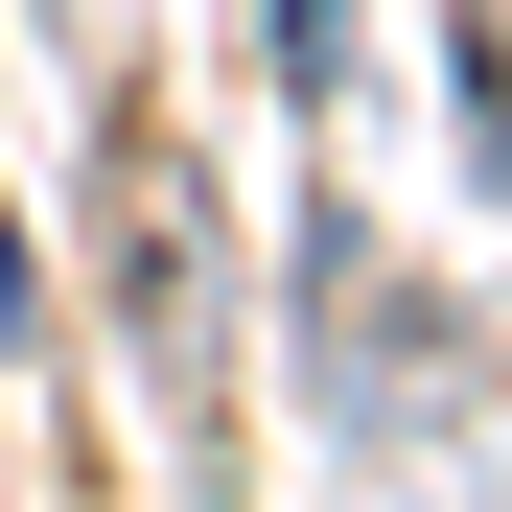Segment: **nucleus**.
<instances>
[{
  "label": "nucleus",
  "mask_w": 512,
  "mask_h": 512,
  "mask_svg": "<svg viewBox=\"0 0 512 512\" xmlns=\"http://www.w3.org/2000/svg\"><path fill=\"white\" fill-rule=\"evenodd\" d=\"M0 326H47V303H24V210H0Z\"/></svg>",
  "instance_id": "f257e3e1"
}]
</instances>
